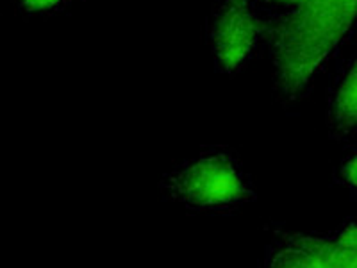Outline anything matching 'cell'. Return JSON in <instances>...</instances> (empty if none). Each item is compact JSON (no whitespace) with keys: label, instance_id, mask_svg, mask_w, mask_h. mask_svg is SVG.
<instances>
[{"label":"cell","instance_id":"7","mask_svg":"<svg viewBox=\"0 0 357 268\" xmlns=\"http://www.w3.org/2000/svg\"><path fill=\"white\" fill-rule=\"evenodd\" d=\"M256 2H257V8L261 9L264 20H266L268 24L272 18L279 17V15H282V13L295 8L301 0H256Z\"/></svg>","mask_w":357,"mask_h":268},{"label":"cell","instance_id":"5","mask_svg":"<svg viewBox=\"0 0 357 268\" xmlns=\"http://www.w3.org/2000/svg\"><path fill=\"white\" fill-rule=\"evenodd\" d=\"M327 122L337 138L357 131V47L334 73L327 100Z\"/></svg>","mask_w":357,"mask_h":268},{"label":"cell","instance_id":"8","mask_svg":"<svg viewBox=\"0 0 357 268\" xmlns=\"http://www.w3.org/2000/svg\"><path fill=\"white\" fill-rule=\"evenodd\" d=\"M70 0H20V8L31 15L52 13L68 4Z\"/></svg>","mask_w":357,"mask_h":268},{"label":"cell","instance_id":"2","mask_svg":"<svg viewBox=\"0 0 357 268\" xmlns=\"http://www.w3.org/2000/svg\"><path fill=\"white\" fill-rule=\"evenodd\" d=\"M162 193L193 211H229L254 200L252 181L225 149H207L162 177Z\"/></svg>","mask_w":357,"mask_h":268},{"label":"cell","instance_id":"9","mask_svg":"<svg viewBox=\"0 0 357 268\" xmlns=\"http://www.w3.org/2000/svg\"><path fill=\"white\" fill-rule=\"evenodd\" d=\"M352 268H357V248L354 251V254H352Z\"/></svg>","mask_w":357,"mask_h":268},{"label":"cell","instance_id":"4","mask_svg":"<svg viewBox=\"0 0 357 268\" xmlns=\"http://www.w3.org/2000/svg\"><path fill=\"white\" fill-rule=\"evenodd\" d=\"M357 222L331 234L279 231L264 252L263 268H352Z\"/></svg>","mask_w":357,"mask_h":268},{"label":"cell","instance_id":"6","mask_svg":"<svg viewBox=\"0 0 357 268\" xmlns=\"http://www.w3.org/2000/svg\"><path fill=\"white\" fill-rule=\"evenodd\" d=\"M336 177L343 186L357 193V149L341 161L340 168L336 172Z\"/></svg>","mask_w":357,"mask_h":268},{"label":"cell","instance_id":"3","mask_svg":"<svg viewBox=\"0 0 357 268\" xmlns=\"http://www.w3.org/2000/svg\"><path fill=\"white\" fill-rule=\"evenodd\" d=\"M268 25L256 0H218L207 18V43L216 70L234 73L266 38Z\"/></svg>","mask_w":357,"mask_h":268},{"label":"cell","instance_id":"1","mask_svg":"<svg viewBox=\"0 0 357 268\" xmlns=\"http://www.w3.org/2000/svg\"><path fill=\"white\" fill-rule=\"evenodd\" d=\"M357 24V0H301L268 22L275 89L296 100Z\"/></svg>","mask_w":357,"mask_h":268}]
</instances>
